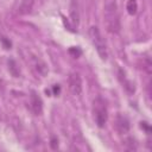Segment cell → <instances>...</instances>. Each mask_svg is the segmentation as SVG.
Returning <instances> with one entry per match:
<instances>
[{
    "label": "cell",
    "mask_w": 152,
    "mask_h": 152,
    "mask_svg": "<svg viewBox=\"0 0 152 152\" xmlns=\"http://www.w3.org/2000/svg\"><path fill=\"white\" fill-rule=\"evenodd\" d=\"M89 37H90V40L94 45V48L96 49L100 58L102 61H106L107 57H108V51H107V45H106V42L103 39V37L101 36V32L100 30L96 27V26H90L89 27Z\"/></svg>",
    "instance_id": "2"
},
{
    "label": "cell",
    "mask_w": 152,
    "mask_h": 152,
    "mask_svg": "<svg viewBox=\"0 0 152 152\" xmlns=\"http://www.w3.org/2000/svg\"><path fill=\"white\" fill-rule=\"evenodd\" d=\"M8 69H10V71H11L15 77L18 76V74H19V72L15 70V69H17V65H15L14 61H12V59H11V61H8Z\"/></svg>",
    "instance_id": "11"
},
{
    "label": "cell",
    "mask_w": 152,
    "mask_h": 152,
    "mask_svg": "<svg viewBox=\"0 0 152 152\" xmlns=\"http://www.w3.org/2000/svg\"><path fill=\"white\" fill-rule=\"evenodd\" d=\"M69 89L74 95H80L82 91V80L77 72L69 75Z\"/></svg>",
    "instance_id": "4"
},
{
    "label": "cell",
    "mask_w": 152,
    "mask_h": 152,
    "mask_svg": "<svg viewBox=\"0 0 152 152\" xmlns=\"http://www.w3.org/2000/svg\"><path fill=\"white\" fill-rule=\"evenodd\" d=\"M0 120H1V112H0Z\"/></svg>",
    "instance_id": "16"
},
{
    "label": "cell",
    "mask_w": 152,
    "mask_h": 152,
    "mask_svg": "<svg viewBox=\"0 0 152 152\" xmlns=\"http://www.w3.org/2000/svg\"><path fill=\"white\" fill-rule=\"evenodd\" d=\"M70 18H71V21H72L74 26H77L78 25V19H80L78 1L77 0H71V2H70Z\"/></svg>",
    "instance_id": "8"
},
{
    "label": "cell",
    "mask_w": 152,
    "mask_h": 152,
    "mask_svg": "<svg viewBox=\"0 0 152 152\" xmlns=\"http://www.w3.org/2000/svg\"><path fill=\"white\" fill-rule=\"evenodd\" d=\"M34 0H20L19 5V13L20 14H28L33 7Z\"/></svg>",
    "instance_id": "9"
},
{
    "label": "cell",
    "mask_w": 152,
    "mask_h": 152,
    "mask_svg": "<svg viewBox=\"0 0 152 152\" xmlns=\"http://www.w3.org/2000/svg\"><path fill=\"white\" fill-rule=\"evenodd\" d=\"M93 114H94L95 124L99 127H103L107 122V119H108V112H107L104 100L100 96L96 97L93 102Z\"/></svg>",
    "instance_id": "3"
},
{
    "label": "cell",
    "mask_w": 152,
    "mask_h": 152,
    "mask_svg": "<svg viewBox=\"0 0 152 152\" xmlns=\"http://www.w3.org/2000/svg\"><path fill=\"white\" fill-rule=\"evenodd\" d=\"M118 75H119V80H120V82L122 83V87L128 91V93H134V90H135V88H134V84L126 77V74H125V71L122 70V69H119V72H118Z\"/></svg>",
    "instance_id": "7"
},
{
    "label": "cell",
    "mask_w": 152,
    "mask_h": 152,
    "mask_svg": "<svg viewBox=\"0 0 152 152\" xmlns=\"http://www.w3.org/2000/svg\"><path fill=\"white\" fill-rule=\"evenodd\" d=\"M1 40H2V43L5 44V48H6V49H11V42H8V40L5 39V38H1Z\"/></svg>",
    "instance_id": "13"
},
{
    "label": "cell",
    "mask_w": 152,
    "mask_h": 152,
    "mask_svg": "<svg viewBox=\"0 0 152 152\" xmlns=\"http://www.w3.org/2000/svg\"><path fill=\"white\" fill-rule=\"evenodd\" d=\"M69 52H70V53H72V52H74V53H75V57H77V56L81 53V51H80L78 49H75V48H74V49L71 48V49L69 50Z\"/></svg>",
    "instance_id": "14"
},
{
    "label": "cell",
    "mask_w": 152,
    "mask_h": 152,
    "mask_svg": "<svg viewBox=\"0 0 152 152\" xmlns=\"http://www.w3.org/2000/svg\"><path fill=\"white\" fill-rule=\"evenodd\" d=\"M126 10L128 12V14L131 15H134L138 11V4H137V0H128L127 1V5H126Z\"/></svg>",
    "instance_id": "10"
},
{
    "label": "cell",
    "mask_w": 152,
    "mask_h": 152,
    "mask_svg": "<svg viewBox=\"0 0 152 152\" xmlns=\"http://www.w3.org/2000/svg\"><path fill=\"white\" fill-rule=\"evenodd\" d=\"M50 146H51L52 150H56V148L58 147V139H57L56 137H52V138H51V140H50Z\"/></svg>",
    "instance_id": "12"
},
{
    "label": "cell",
    "mask_w": 152,
    "mask_h": 152,
    "mask_svg": "<svg viewBox=\"0 0 152 152\" xmlns=\"http://www.w3.org/2000/svg\"><path fill=\"white\" fill-rule=\"evenodd\" d=\"M30 106H31V109H32L34 115H40L42 114V112H43V101L34 90H32L31 95H30Z\"/></svg>",
    "instance_id": "5"
},
{
    "label": "cell",
    "mask_w": 152,
    "mask_h": 152,
    "mask_svg": "<svg viewBox=\"0 0 152 152\" xmlns=\"http://www.w3.org/2000/svg\"><path fill=\"white\" fill-rule=\"evenodd\" d=\"M103 18H104V24L106 28L109 33H119L121 25H120V17L118 12V5L115 0H110L104 5V11H103Z\"/></svg>",
    "instance_id": "1"
},
{
    "label": "cell",
    "mask_w": 152,
    "mask_h": 152,
    "mask_svg": "<svg viewBox=\"0 0 152 152\" xmlns=\"http://www.w3.org/2000/svg\"><path fill=\"white\" fill-rule=\"evenodd\" d=\"M52 89H53V95H58V94H59L61 88H59V86H58V84H55Z\"/></svg>",
    "instance_id": "15"
},
{
    "label": "cell",
    "mask_w": 152,
    "mask_h": 152,
    "mask_svg": "<svg viewBox=\"0 0 152 152\" xmlns=\"http://www.w3.org/2000/svg\"><path fill=\"white\" fill-rule=\"evenodd\" d=\"M115 127L120 134H125L129 131V120L125 115L119 114L116 116V120H115Z\"/></svg>",
    "instance_id": "6"
}]
</instances>
